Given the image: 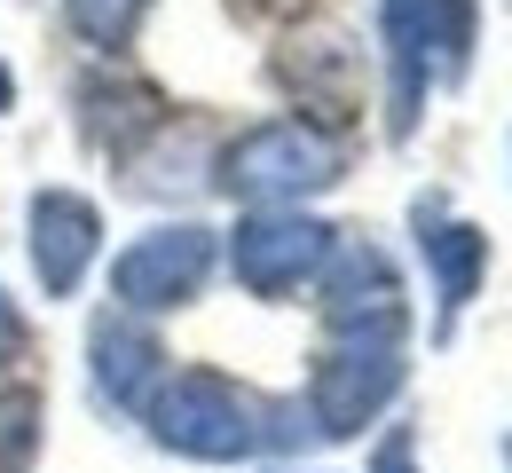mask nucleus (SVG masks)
Returning <instances> with one entry per match:
<instances>
[{
	"mask_svg": "<svg viewBox=\"0 0 512 473\" xmlns=\"http://www.w3.org/2000/svg\"><path fill=\"white\" fill-rule=\"evenodd\" d=\"M24 316H16V300H8V292H0V363H16V355H24Z\"/></svg>",
	"mask_w": 512,
	"mask_h": 473,
	"instance_id": "2eb2a0df",
	"label": "nucleus"
},
{
	"mask_svg": "<svg viewBox=\"0 0 512 473\" xmlns=\"http://www.w3.org/2000/svg\"><path fill=\"white\" fill-rule=\"evenodd\" d=\"M142 426L158 450L190 458V466H237L260 450V403L221 379V371H174L158 379V395L142 403Z\"/></svg>",
	"mask_w": 512,
	"mask_h": 473,
	"instance_id": "7ed1b4c3",
	"label": "nucleus"
},
{
	"mask_svg": "<svg viewBox=\"0 0 512 473\" xmlns=\"http://www.w3.org/2000/svg\"><path fill=\"white\" fill-rule=\"evenodd\" d=\"M8 103H16V79H8V64H0V111H8Z\"/></svg>",
	"mask_w": 512,
	"mask_h": 473,
	"instance_id": "dca6fc26",
	"label": "nucleus"
},
{
	"mask_svg": "<svg viewBox=\"0 0 512 473\" xmlns=\"http://www.w3.org/2000/svg\"><path fill=\"white\" fill-rule=\"evenodd\" d=\"M292 48H308V56H284V79L316 103L323 119H347V79H355V48L339 40V32H316V40H292Z\"/></svg>",
	"mask_w": 512,
	"mask_h": 473,
	"instance_id": "9b49d317",
	"label": "nucleus"
},
{
	"mask_svg": "<svg viewBox=\"0 0 512 473\" xmlns=\"http://www.w3.org/2000/svg\"><path fill=\"white\" fill-rule=\"evenodd\" d=\"M505 466H512V442H505Z\"/></svg>",
	"mask_w": 512,
	"mask_h": 473,
	"instance_id": "f3484780",
	"label": "nucleus"
},
{
	"mask_svg": "<svg viewBox=\"0 0 512 473\" xmlns=\"http://www.w3.org/2000/svg\"><path fill=\"white\" fill-rule=\"evenodd\" d=\"M331 245H339V229L316 221V213H300V205H245V221L229 229L221 253H229V269H237V284L253 300H284L308 276H323Z\"/></svg>",
	"mask_w": 512,
	"mask_h": 473,
	"instance_id": "39448f33",
	"label": "nucleus"
},
{
	"mask_svg": "<svg viewBox=\"0 0 512 473\" xmlns=\"http://www.w3.org/2000/svg\"><path fill=\"white\" fill-rule=\"evenodd\" d=\"M386 32V135L410 142L434 79H465L473 64V0H379Z\"/></svg>",
	"mask_w": 512,
	"mask_h": 473,
	"instance_id": "f257e3e1",
	"label": "nucleus"
},
{
	"mask_svg": "<svg viewBox=\"0 0 512 473\" xmlns=\"http://www.w3.org/2000/svg\"><path fill=\"white\" fill-rule=\"evenodd\" d=\"M371 473H418V466H410V426H394V434L379 442V458H371Z\"/></svg>",
	"mask_w": 512,
	"mask_h": 473,
	"instance_id": "4468645a",
	"label": "nucleus"
},
{
	"mask_svg": "<svg viewBox=\"0 0 512 473\" xmlns=\"http://www.w3.org/2000/svg\"><path fill=\"white\" fill-rule=\"evenodd\" d=\"M347 174V150L331 127L316 119H260L245 135L221 150V190L237 205H300V198H323L331 182Z\"/></svg>",
	"mask_w": 512,
	"mask_h": 473,
	"instance_id": "f03ea898",
	"label": "nucleus"
},
{
	"mask_svg": "<svg viewBox=\"0 0 512 473\" xmlns=\"http://www.w3.org/2000/svg\"><path fill=\"white\" fill-rule=\"evenodd\" d=\"M64 16H71V32H79L87 48L119 56V48L134 40V24L150 16V0H64Z\"/></svg>",
	"mask_w": 512,
	"mask_h": 473,
	"instance_id": "ddd939ff",
	"label": "nucleus"
},
{
	"mask_svg": "<svg viewBox=\"0 0 512 473\" xmlns=\"http://www.w3.org/2000/svg\"><path fill=\"white\" fill-rule=\"evenodd\" d=\"M221 261V237L205 221H166L150 237H134L127 253L111 261V292L127 316H174L205 292V276Z\"/></svg>",
	"mask_w": 512,
	"mask_h": 473,
	"instance_id": "423d86ee",
	"label": "nucleus"
},
{
	"mask_svg": "<svg viewBox=\"0 0 512 473\" xmlns=\"http://www.w3.org/2000/svg\"><path fill=\"white\" fill-rule=\"evenodd\" d=\"M48 442V403L32 387H0V473H32Z\"/></svg>",
	"mask_w": 512,
	"mask_h": 473,
	"instance_id": "f8f14e48",
	"label": "nucleus"
},
{
	"mask_svg": "<svg viewBox=\"0 0 512 473\" xmlns=\"http://www.w3.org/2000/svg\"><path fill=\"white\" fill-rule=\"evenodd\" d=\"M410 363H402V332H331L316 379H308V418L323 442H355L394 395H402Z\"/></svg>",
	"mask_w": 512,
	"mask_h": 473,
	"instance_id": "20e7f679",
	"label": "nucleus"
},
{
	"mask_svg": "<svg viewBox=\"0 0 512 473\" xmlns=\"http://www.w3.org/2000/svg\"><path fill=\"white\" fill-rule=\"evenodd\" d=\"M410 221H418V253H426V269H434V339L457 332V316H465V300H473V284L489 269V237L473 229V221H449L442 198H418L410 205Z\"/></svg>",
	"mask_w": 512,
	"mask_h": 473,
	"instance_id": "9d476101",
	"label": "nucleus"
},
{
	"mask_svg": "<svg viewBox=\"0 0 512 473\" xmlns=\"http://www.w3.org/2000/svg\"><path fill=\"white\" fill-rule=\"evenodd\" d=\"M323 324L331 332H410V308H402V276L379 245L347 237L331 245L323 261Z\"/></svg>",
	"mask_w": 512,
	"mask_h": 473,
	"instance_id": "6e6552de",
	"label": "nucleus"
},
{
	"mask_svg": "<svg viewBox=\"0 0 512 473\" xmlns=\"http://www.w3.org/2000/svg\"><path fill=\"white\" fill-rule=\"evenodd\" d=\"M24 237H32L40 292H48V300H71V292L87 284V269H95V253H103V213L79 198V190H32Z\"/></svg>",
	"mask_w": 512,
	"mask_h": 473,
	"instance_id": "0eeeda50",
	"label": "nucleus"
},
{
	"mask_svg": "<svg viewBox=\"0 0 512 473\" xmlns=\"http://www.w3.org/2000/svg\"><path fill=\"white\" fill-rule=\"evenodd\" d=\"M87 379H95V403L127 410V418H142V403L158 395V379H166V347H158V332L142 324V316H103L95 332H87Z\"/></svg>",
	"mask_w": 512,
	"mask_h": 473,
	"instance_id": "1a4fd4ad",
	"label": "nucleus"
}]
</instances>
